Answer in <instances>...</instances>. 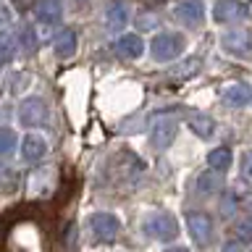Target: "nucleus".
Masks as SVG:
<instances>
[{
	"label": "nucleus",
	"mask_w": 252,
	"mask_h": 252,
	"mask_svg": "<svg viewBox=\"0 0 252 252\" xmlns=\"http://www.w3.org/2000/svg\"><path fill=\"white\" fill-rule=\"evenodd\" d=\"M197 187H200V192H205V194H210V192H216V189L220 187V173L218 171H208V173H202L200 176V181H197Z\"/></svg>",
	"instance_id": "21"
},
{
	"label": "nucleus",
	"mask_w": 252,
	"mask_h": 252,
	"mask_svg": "<svg viewBox=\"0 0 252 252\" xmlns=\"http://www.w3.org/2000/svg\"><path fill=\"white\" fill-rule=\"evenodd\" d=\"M179 131V118L173 113H158L150 124V145L155 150H165Z\"/></svg>",
	"instance_id": "3"
},
{
	"label": "nucleus",
	"mask_w": 252,
	"mask_h": 252,
	"mask_svg": "<svg viewBox=\"0 0 252 252\" xmlns=\"http://www.w3.org/2000/svg\"><path fill=\"white\" fill-rule=\"evenodd\" d=\"M142 50H145V42L139 39V34H124L116 39V55L124 61H134L139 58Z\"/></svg>",
	"instance_id": "11"
},
{
	"label": "nucleus",
	"mask_w": 252,
	"mask_h": 252,
	"mask_svg": "<svg viewBox=\"0 0 252 252\" xmlns=\"http://www.w3.org/2000/svg\"><path fill=\"white\" fill-rule=\"evenodd\" d=\"M187 124H189V129H192L197 137H202V139L213 137V131H216V121H213L208 113H189Z\"/></svg>",
	"instance_id": "14"
},
{
	"label": "nucleus",
	"mask_w": 252,
	"mask_h": 252,
	"mask_svg": "<svg viewBox=\"0 0 252 252\" xmlns=\"http://www.w3.org/2000/svg\"><path fill=\"white\" fill-rule=\"evenodd\" d=\"M19 121L21 126H29V129H34V126H42L47 121V102L42 97H27L21 100L19 105Z\"/></svg>",
	"instance_id": "5"
},
{
	"label": "nucleus",
	"mask_w": 252,
	"mask_h": 252,
	"mask_svg": "<svg viewBox=\"0 0 252 252\" xmlns=\"http://www.w3.org/2000/svg\"><path fill=\"white\" fill-rule=\"evenodd\" d=\"M87 228H90L92 239L94 242H113L118 231H121V223H118V218L113 213H92L90 218H87Z\"/></svg>",
	"instance_id": "4"
},
{
	"label": "nucleus",
	"mask_w": 252,
	"mask_h": 252,
	"mask_svg": "<svg viewBox=\"0 0 252 252\" xmlns=\"http://www.w3.org/2000/svg\"><path fill=\"white\" fill-rule=\"evenodd\" d=\"M250 100H252V90L247 84H231L223 90V102L231 108H242V105H247Z\"/></svg>",
	"instance_id": "15"
},
{
	"label": "nucleus",
	"mask_w": 252,
	"mask_h": 252,
	"mask_svg": "<svg viewBox=\"0 0 252 252\" xmlns=\"http://www.w3.org/2000/svg\"><path fill=\"white\" fill-rule=\"evenodd\" d=\"M19 171L11 168V165H5V163H0V192L3 194H11L19 189Z\"/></svg>",
	"instance_id": "18"
},
{
	"label": "nucleus",
	"mask_w": 252,
	"mask_h": 252,
	"mask_svg": "<svg viewBox=\"0 0 252 252\" xmlns=\"http://www.w3.org/2000/svg\"><path fill=\"white\" fill-rule=\"evenodd\" d=\"M21 47H24V53H34V47H37V34H34V29H32V27L24 29V34H21Z\"/></svg>",
	"instance_id": "22"
},
{
	"label": "nucleus",
	"mask_w": 252,
	"mask_h": 252,
	"mask_svg": "<svg viewBox=\"0 0 252 252\" xmlns=\"http://www.w3.org/2000/svg\"><path fill=\"white\" fill-rule=\"evenodd\" d=\"M79 3H82V0H79Z\"/></svg>",
	"instance_id": "29"
},
{
	"label": "nucleus",
	"mask_w": 252,
	"mask_h": 252,
	"mask_svg": "<svg viewBox=\"0 0 252 252\" xmlns=\"http://www.w3.org/2000/svg\"><path fill=\"white\" fill-rule=\"evenodd\" d=\"M150 3H163V0H150Z\"/></svg>",
	"instance_id": "28"
},
{
	"label": "nucleus",
	"mask_w": 252,
	"mask_h": 252,
	"mask_svg": "<svg viewBox=\"0 0 252 252\" xmlns=\"http://www.w3.org/2000/svg\"><path fill=\"white\" fill-rule=\"evenodd\" d=\"M187 47V39L184 34H179V32H160L153 42H150V53H153L155 61H173L179 58L181 53H184Z\"/></svg>",
	"instance_id": "2"
},
{
	"label": "nucleus",
	"mask_w": 252,
	"mask_h": 252,
	"mask_svg": "<svg viewBox=\"0 0 252 252\" xmlns=\"http://www.w3.org/2000/svg\"><path fill=\"white\" fill-rule=\"evenodd\" d=\"M142 228H145L147 236H153V239H158V242H173L179 236L176 218H173L171 213H165V210H153L145 218Z\"/></svg>",
	"instance_id": "1"
},
{
	"label": "nucleus",
	"mask_w": 252,
	"mask_h": 252,
	"mask_svg": "<svg viewBox=\"0 0 252 252\" xmlns=\"http://www.w3.org/2000/svg\"><path fill=\"white\" fill-rule=\"evenodd\" d=\"M16 53V39L8 29H0V66H5V63H11Z\"/></svg>",
	"instance_id": "19"
},
{
	"label": "nucleus",
	"mask_w": 252,
	"mask_h": 252,
	"mask_svg": "<svg viewBox=\"0 0 252 252\" xmlns=\"http://www.w3.org/2000/svg\"><path fill=\"white\" fill-rule=\"evenodd\" d=\"M223 50L231 53V55L250 58V55H252V32H247V29H231L228 34H223Z\"/></svg>",
	"instance_id": "8"
},
{
	"label": "nucleus",
	"mask_w": 252,
	"mask_h": 252,
	"mask_svg": "<svg viewBox=\"0 0 252 252\" xmlns=\"http://www.w3.org/2000/svg\"><path fill=\"white\" fill-rule=\"evenodd\" d=\"M129 21V5L124 0H110L105 8V24L108 29H124Z\"/></svg>",
	"instance_id": "13"
},
{
	"label": "nucleus",
	"mask_w": 252,
	"mask_h": 252,
	"mask_svg": "<svg viewBox=\"0 0 252 252\" xmlns=\"http://www.w3.org/2000/svg\"><path fill=\"white\" fill-rule=\"evenodd\" d=\"M208 165H210V171H218V173H223L226 168H231V150H228V147H216V150H210Z\"/></svg>",
	"instance_id": "17"
},
{
	"label": "nucleus",
	"mask_w": 252,
	"mask_h": 252,
	"mask_svg": "<svg viewBox=\"0 0 252 252\" xmlns=\"http://www.w3.org/2000/svg\"><path fill=\"white\" fill-rule=\"evenodd\" d=\"M16 145H19V137H16V131L13 129H0V155H11Z\"/></svg>",
	"instance_id": "20"
},
{
	"label": "nucleus",
	"mask_w": 252,
	"mask_h": 252,
	"mask_svg": "<svg viewBox=\"0 0 252 252\" xmlns=\"http://www.w3.org/2000/svg\"><path fill=\"white\" fill-rule=\"evenodd\" d=\"M173 19L187 24V27H197L205 19V5L202 0H181V3L173 8Z\"/></svg>",
	"instance_id": "9"
},
{
	"label": "nucleus",
	"mask_w": 252,
	"mask_h": 252,
	"mask_svg": "<svg viewBox=\"0 0 252 252\" xmlns=\"http://www.w3.org/2000/svg\"><path fill=\"white\" fill-rule=\"evenodd\" d=\"M236 231H239V236L242 239H250L252 242V208H250V213L244 216L242 220H239V226H236Z\"/></svg>",
	"instance_id": "23"
},
{
	"label": "nucleus",
	"mask_w": 252,
	"mask_h": 252,
	"mask_svg": "<svg viewBox=\"0 0 252 252\" xmlns=\"http://www.w3.org/2000/svg\"><path fill=\"white\" fill-rule=\"evenodd\" d=\"M47 153V142L39 137V134H29V137H24L21 142V155H24V160H29V163H37V160H42Z\"/></svg>",
	"instance_id": "12"
},
{
	"label": "nucleus",
	"mask_w": 252,
	"mask_h": 252,
	"mask_svg": "<svg viewBox=\"0 0 252 252\" xmlns=\"http://www.w3.org/2000/svg\"><path fill=\"white\" fill-rule=\"evenodd\" d=\"M187 228H189V236L200 247H205L213 239V220L205 213H187Z\"/></svg>",
	"instance_id": "7"
},
{
	"label": "nucleus",
	"mask_w": 252,
	"mask_h": 252,
	"mask_svg": "<svg viewBox=\"0 0 252 252\" xmlns=\"http://www.w3.org/2000/svg\"><path fill=\"white\" fill-rule=\"evenodd\" d=\"M76 47H79V39H76L74 29H63V32H58V34L53 37V50H55V55H58L61 61L71 58V55L76 53Z\"/></svg>",
	"instance_id": "10"
},
{
	"label": "nucleus",
	"mask_w": 252,
	"mask_h": 252,
	"mask_svg": "<svg viewBox=\"0 0 252 252\" xmlns=\"http://www.w3.org/2000/svg\"><path fill=\"white\" fill-rule=\"evenodd\" d=\"M63 16L61 0H39L37 3V19L42 24H58Z\"/></svg>",
	"instance_id": "16"
},
{
	"label": "nucleus",
	"mask_w": 252,
	"mask_h": 252,
	"mask_svg": "<svg viewBox=\"0 0 252 252\" xmlns=\"http://www.w3.org/2000/svg\"><path fill=\"white\" fill-rule=\"evenodd\" d=\"M250 16V5L244 0H218L213 5V19L218 24H234V21H244Z\"/></svg>",
	"instance_id": "6"
},
{
	"label": "nucleus",
	"mask_w": 252,
	"mask_h": 252,
	"mask_svg": "<svg viewBox=\"0 0 252 252\" xmlns=\"http://www.w3.org/2000/svg\"><path fill=\"white\" fill-rule=\"evenodd\" d=\"M165 252H189L187 247H171V250H165Z\"/></svg>",
	"instance_id": "27"
},
{
	"label": "nucleus",
	"mask_w": 252,
	"mask_h": 252,
	"mask_svg": "<svg viewBox=\"0 0 252 252\" xmlns=\"http://www.w3.org/2000/svg\"><path fill=\"white\" fill-rule=\"evenodd\" d=\"M242 176L252 181V150L250 153H244V160H242Z\"/></svg>",
	"instance_id": "24"
},
{
	"label": "nucleus",
	"mask_w": 252,
	"mask_h": 252,
	"mask_svg": "<svg viewBox=\"0 0 252 252\" xmlns=\"http://www.w3.org/2000/svg\"><path fill=\"white\" fill-rule=\"evenodd\" d=\"M223 252H244V247H242V242H226Z\"/></svg>",
	"instance_id": "26"
},
{
	"label": "nucleus",
	"mask_w": 252,
	"mask_h": 252,
	"mask_svg": "<svg viewBox=\"0 0 252 252\" xmlns=\"http://www.w3.org/2000/svg\"><path fill=\"white\" fill-rule=\"evenodd\" d=\"M137 27H139V29H153V27H155V19H153V16H145V13H142L139 21H137Z\"/></svg>",
	"instance_id": "25"
}]
</instances>
